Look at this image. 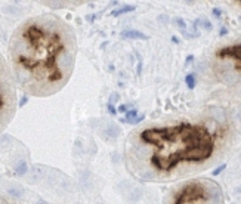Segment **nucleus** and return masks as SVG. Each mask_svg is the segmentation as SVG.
Wrapping results in <instances>:
<instances>
[{
	"label": "nucleus",
	"instance_id": "f257e3e1",
	"mask_svg": "<svg viewBox=\"0 0 241 204\" xmlns=\"http://www.w3.org/2000/svg\"><path fill=\"white\" fill-rule=\"evenodd\" d=\"M237 136L235 120L224 107L170 114L130 132L124 141V164L140 182L186 181L224 161Z\"/></svg>",
	"mask_w": 241,
	"mask_h": 204
},
{
	"label": "nucleus",
	"instance_id": "f03ea898",
	"mask_svg": "<svg viewBox=\"0 0 241 204\" xmlns=\"http://www.w3.org/2000/svg\"><path fill=\"white\" fill-rule=\"evenodd\" d=\"M76 59L74 28L53 13H42L13 30L6 64L15 87L28 96L47 98L68 85Z\"/></svg>",
	"mask_w": 241,
	"mask_h": 204
},
{
	"label": "nucleus",
	"instance_id": "7ed1b4c3",
	"mask_svg": "<svg viewBox=\"0 0 241 204\" xmlns=\"http://www.w3.org/2000/svg\"><path fill=\"white\" fill-rule=\"evenodd\" d=\"M163 204H225V194L210 177H191L170 188Z\"/></svg>",
	"mask_w": 241,
	"mask_h": 204
},
{
	"label": "nucleus",
	"instance_id": "20e7f679",
	"mask_svg": "<svg viewBox=\"0 0 241 204\" xmlns=\"http://www.w3.org/2000/svg\"><path fill=\"white\" fill-rule=\"evenodd\" d=\"M210 67L220 83L232 86L240 83V40L222 41L210 56Z\"/></svg>",
	"mask_w": 241,
	"mask_h": 204
},
{
	"label": "nucleus",
	"instance_id": "39448f33",
	"mask_svg": "<svg viewBox=\"0 0 241 204\" xmlns=\"http://www.w3.org/2000/svg\"><path fill=\"white\" fill-rule=\"evenodd\" d=\"M18 108L17 87L12 81L5 56L0 53V133L12 121Z\"/></svg>",
	"mask_w": 241,
	"mask_h": 204
},
{
	"label": "nucleus",
	"instance_id": "423d86ee",
	"mask_svg": "<svg viewBox=\"0 0 241 204\" xmlns=\"http://www.w3.org/2000/svg\"><path fill=\"white\" fill-rule=\"evenodd\" d=\"M121 39H127V40H148V36L144 34L142 31L138 30H127L121 33Z\"/></svg>",
	"mask_w": 241,
	"mask_h": 204
},
{
	"label": "nucleus",
	"instance_id": "0eeeda50",
	"mask_svg": "<svg viewBox=\"0 0 241 204\" xmlns=\"http://www.w3.org/2000/svg\"><path fill=\"white\" fill-rule=\"evenodd\" d=\"M185 83H186V87L192 90V89H195V74H188L185 77Z\"/></svg>",
	"mask_w": 241,
	"mask_h": 204
},
{
	"label": "nucleus",
	"instance_id": "6e6552de",
	"mask_svg": "<svg viewBox=\"0 0 241 204\" xmlns=\"http://www.w3.org/2000/svg\"><path fill=\"white\" fill-rule=\"evenodd\" d=\"M0 204H24L21 201H18L15 198H11V197H6V195H0Z\"/></svg>",
	"mask_w": 241,
	"mask_h": 204
},
{
	"label": "nucleus",
	"instance_id": "1a4fd4ad",
	"mask_svg": "<svg viewBox=\"0 0 241 204\" xmlns=\"http://www.w3.org/2000/svg\"><path fill=\"white\" fill-rule=\"evenodd\" d=\"M136 7L135 6H126V7H123V9H118V11H114L111 13L112 17H118V15H121V13H127V12H133Z\"/></svg>",
	"mask_w": 241,
	"mask_h": 204
},
{
	"label": "nucleus",
	"instance_id": "9d476101",
	"mask_svg": "<svg viewBox=\"0 0 241 204\" xmlns=\"http://www.w3.org/2000/svg\"><path fill=\"white\" fill-rule=\"evenodd\" d=\"M144 120V115H140V117H138V119H132V120H121V123H127V124H139L140 121Z\"/></svg>",
	"mask_w": 241,
	"mask_h": 204
},
{
	"label": "nucleus",
	"instance_id": "9b49d317",
	"mask_svg": "<svg viewBox=\"0 0 241 204\" xmlns=\"http://www.w3.org/2000/svg\"><path fill=\"white\" fill-rule=\"evenodd\" d=\"M136 114H138V111H136V109H129V111H126V117H124V120L136 119Z\"/></svg>",
	"mask_w": 241,
	"mask_h": 204
},
{
	"label": "nucleus",
	"instance_id": "f8f14e48",
	"mask_svg": "<svg viewBox=\"0 0 241 204\" xmlns=\"http://www.w3.org/2000/svg\"><path fill=\"white\" fill-rule=\"evenodd\" d=\"M129 108H130V105H121V107L118 108V111L120 113H126V111H129Z\"/></svg>",
	"mask_w": 241,
	"mask_h": 204
},
{
	"label": "nucleus",
	"instance_id": "ddd939ff",
	"mask_svg": "<svg viewBox=\"0 0 241 204\" xmlns=\"http://www.w3.org/2000/svg\"><path fill=\"white\" fill-rule=\"evenodd\" d=\"M225 167H226V164H222L220 167H218V169L213 172V175H219V172H222V170H225Z\"/></svg>",
	"mask_w": 241,
	"mask_h": 204
},
{
	"label": "nucleus",
	"instance_id": "4468645a",
	"mask_svg": "<svg viewBox=\"0 0 241 204\" xmlns=\"http://www.w3.org/2000/svg\"><path fill=\"white\" fill-rule=\"evenodd\" d=\"M107 108H108V111H110L111 114H116V113H117V111H116V108L112 107L111 104H108V105H107Z\"/></svg>",
	"mask_w": 241,
	"mask_h": 204
}]
</instances>
